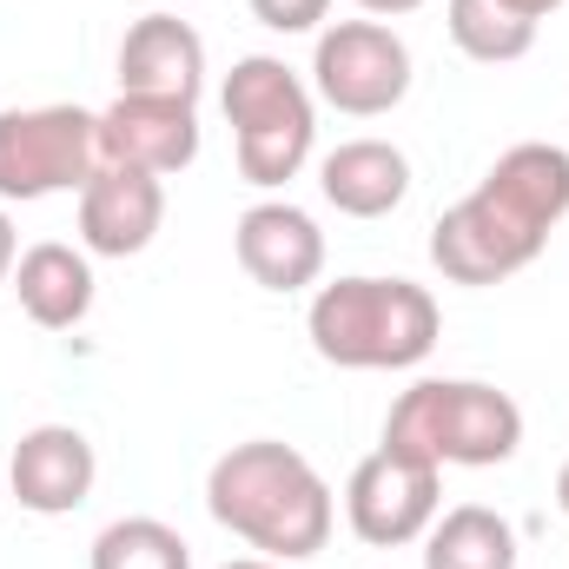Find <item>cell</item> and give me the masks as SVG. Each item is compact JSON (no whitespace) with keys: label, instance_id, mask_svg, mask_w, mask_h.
Segmentation results:
<instances>
[{"label":"cell","instance_id":"17","mask_svg":"<svg viewBox=\"0 0 569 569\" xmlns=\"http://www.w3.org/2000/svg\"><path fill=\"white\" fill-rule=\"evenodd\" d=\"M443 27L457 40V53L483 60V67H503V60H523L537 47V20L510 13L503 0H450L443 7Z\"/></svg>","mask_w":569,"mask_h":569},{"label":"cell","instance_id":"1","mask_svg":"<svg viewBox=\"0 0 569 569\" xmlns=\"http://www.w3.org/2000/svg\"><path fill=\"white\" fill-rule=\"evenodd\" d=\"M569 219V152L550 140L510 146L477 192H463L430 226V266L450 284H503L517 279L550 232Z\"/></svg>","mask_w":569,"mask_h":569},{"label":"cell","instance_id":"20","mask_svg":"<svg viewBox=\"0 0 569 569\" xmlns=\"http://www.w3.org/2000/svg\"><path fill=\"white\" fill-rule=\"evenodd\" d=\"M13 259H20V239H13V219L0 212V284L13 279Z\"/></svg>","mask_w":569,"mask_h":569},{"label":"cell","instance_id":"24","mask_svg":"<svg viewBox=\"0 0 569 569\" xmlns=\"http://www.w3.org/2000/svg\"><path fill=\"white\" fill-rule=\"evenodd\" d=\"M557 503H563V517H569V463H563V477H557Z\"/></svg>","mask_w":569,"mask_h":569},{"label":"cell","instance_id":"7","mask_svg":"<svg viewBox=\"0 0 569 569\" xmlns=\"http://www.w3.org/2000/svg\"><path fill=\"white\" fill-rule=\"evenodd\" d=\"M311 87L351 120H378L411 93V47L385 20H331L311 53Z\"/></svg>","mask_w":569,"mask_h":569},{"label":"cell","instance_id":"8","mask_svg":"<svg viewBox=\"0 0 569 569\" xmlns=\"http://www.w3.org/2000/svg\"><path fill=\"white\" fill-rule=\"evenodd\" d=\"M437 490H443V470H437V463L378 443V450L351 470V483H345V517H351L358 543L398 550V543H418L430 523H437V503H443Z\"/></svg>","mask_w":569,"mask_h":569},{"label":"cell","instance_id":"18","mask_svg":"<svg viewBox=\"0 0 569 569\" xmlns=\"http://www.w3.org/2000/svg\"><path fill=\"white\" fill-rule=\"evenodd\" d=\"M93 569H192V543L159 517H120L93 537Z\"/></svg>","mask_w":569,"mask_h":569},{"label":"cell","instance_id":"4","mask_svg":"<svg viewBox=\"0 0 569 569\" xmlns=\"http://www.w3.org/2000/svg\"><path fill=\"white\" fill-rule=\"evenodd\" d=\"M385 443L425 457L437 470H450V463L490 470V463L517 457L523 411L510 391L477 385V378H418L411 391H398V405L385 418Z\"/></svg>","mask_w":569,"mask_h":569},{"label":"cell","instance_id":"6","mask_svg":"<svg viewBox=\"0 0 569 569\" xmlns=\"http://www.w3.org/2000/svg\"><path fill=\"white\" fill-rule=\"evenodd\" d=\"M100 166V113L87 107H7L0 113V199L80 192Z\"/></svg>","mask_w":569,"mask_h":569},{"label":"cell","instance_id":"9","mask_svg":"<svg viewBox=\"0 0 569 569\" xmlns=\"http://www.w3.org/2000/svg\"><path fill=\"white\" fill-rule=\"evenodd\" d=\"M166 226V186L159 172L140 166H93V179L80 186V246L93 259H133L159 239Z\"/></svg>","mask_w":569,"mask_h":569},{"label":"cell","instance_id":"16","mask_svg":"<svg viewBox=\"0 0 569 569\" xmlns=\"http://www.w3.org/2000/svg\"><path fill=\"white\" fill-rule=\"evenodd\" d=\"M425 569H517V530L483 503H457L425 530Z\"/></svg>","mask_w":569,"mask_h":569},{"label":"cell","instance_id":"10","mask_svg":"<svg viewBox=\"0 0 569 569\" xmlns=\"http://www.w3.org/2000/svg\"><path fill=\"white\" fill-rule=\"evenodd\" d=\"M232 252H239L246 279L266 284V291H305V284H318V272H325V232L291 199L246 206L239 226H232Z\"/></svg>","mask_w":569,"mask_h":569},{"label":"cell","instance_id":"19","mask_svg":"<svg viewBox=\"0 0 569 569\" xmlns=\"http://www.w3.org/2000/svg\"><path fill=\"white\" fill-rule=\"evenodd\" d=\"M325 13H331V0H252V20L272 33H311V27H325Z\"/></svg>","mask_w":569,"mask_h":569},{"label":"cell","instance_id":"12","mask_svg":"<svg viewBox=\"0 0 569 569\" xmlns=\"http://www.w3.org/2000/svg\"><path fill=\"white\" fill-rule=\"evenodd\" d=\"M93 477H100V457L87 443V430L73 425H33L13 443V463H7V483L20 497V510L33 517H67L93 497Z\"/></svg>","mask_w":569,"mask_h":569},{"label":"cell","instance_id":"22","mask_svg":"<svg viewBox=\"0 0 569 569\" xmlns=\"http://www.w3.org/2000/svg\"><path fill=\"white\" fill-rule=\"evenodd\" d=\"M503 7H510V13H523V20H543V13H557L563 0H503Z\"/></svg>","mask_w":569,"mask_h":569},{"label":"cell","instance_id":"23","mask_svg":"<svg viewBox=\"0 0 569 569\" xmlns=\"http://www.w3.org/2000/svg\"><path fill=\"white\" fill-rule=\"evenodd\" d=\"M226 569H284V563H272V557H246V563H226Z\"/></svg>","mask_w":569,"mask_h":569},{"label":"cell","instance_id":"3","mask_svg":"<svg viewBox=\"0 0 569 569\" xmlns=\"http://www.w3.org/2000/svg\"><path fill=\"white\" fill-rule=\"evenodd\" d=\"M311 351L338 371H411L437 351V298L411 279H338L318 284L305 311Z\"/></svg>","mask_w":569,"mask_h":569},{"label":"cell","instance_id":"13","mask_svg":"<svg viewBox=\"0 0 569 569\" xmlns=\"http://www.w3.org/2000/svg\"><path fill=\"white\" fill-rule=\"evenodd\" d=\"M206 87V40L179 13H146L120 40V93L152 100H199Z\"/></svg>","mask_w":569,"mask_h":569},{"label":"cell","instance_id":"2","mask_svg":"<svg viewBox=\"0 0 569 569\" xmlns=\"http://www.w3.org/2000/svg\"><path fill=\"white\" fill-rule=\"evenodd\" d=\"M206 510L219 517V530H232L239 543H252L272 563H305L331 543V483L311 470L305 450H291L279 437H252L232 443L212 477H206Z\"/></svg>","mask_w":569,"mask_h":569},{"label":"cell","instance_id":"11","mask_svg":"<svg viewBox=\"0 0 569 569\" xmlns=\"http://www.w3.org/2000/svg\"><path fill=\"white\" fill-rule=\"evenodd\" d=\"M100 159L107 166H140V172H186L199 159V113L192 100H152L120 93L100 113Z\"/></svg>","mask_w":569,"mask_h":569},{"label":"cell","instance_id":"5","mask_svg":"<svg viewBox=\"0 0 569 569\" xmlns=\"http://www.w3.org/2000/svg\"><path fill=\"white\" fill-rule=\"evenodd\" d=\"M226 120H232V146H239V179L272 192L284 179H298V166L311 159L318 140V107L311 87L272 60V53H246L226 73Z\"/></svg>","mask_w":569,"mask_h":569},{"label":"cell","instance_id":"21","mask_svg":"<svg viewBox=\"0 0 569 569\" xmlns=\"http://www.w3.org/2000/svg\"><path fill=\"white\" fill-rule=\"evenodd\" d=\"M358 7H365L371 20H391V13H418L425 0H358Z\"/></svg>","mask_w":569,"mask_h":569},{"label":"cell","instance_id":"14","mask_svg":"<svg viewBox=\"0 0 569 569\" xmlns=\"http://www.w3.org/2000/svg\"><path fill=\"white\" fill-rule=\"evenodd\" d=\"M318 186L345 219H385L411 192V159L391 140H345L338 152H325Z\"/></svg>","mask_w":569,"mask_h":569},{"label":"cell","instance_id":"15","mask_svg":"<svg viewBox=\"0 0 569 569\" xmlns=\"http://www.w3.org/2000/svg\"><path fill=\"white\" fill-rule=\"evenodd\" d=\"M13 298H20V311L40 325V331H73L87 311H93V266H87V252H73V246H60V239H40V246H27L20 259H13Z\"/></svg>","mask_w":569,"mask_h":569}]
</instances>
